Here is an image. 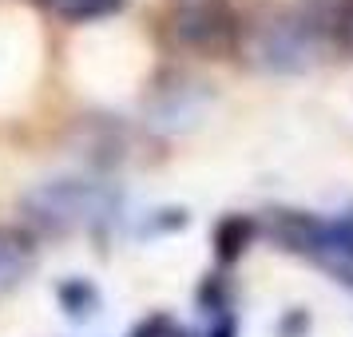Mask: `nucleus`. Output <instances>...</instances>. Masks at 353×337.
<instances>
[{
    "instance_id": "nucleus-1",
    "label": "nucleus",
    "mask_w": 353,
    "mask_h": 337,
    "mask_svg": "<svg viewBox=\"0 0 353 337\" xmlns=\"http://www.w3.org/2000/svg\"><path fill=\"white\" fill-rule=\"evenodd\" d=\"M239 44L246 60L262 72H305L330 52V32H321L314 20L290 8H266L239 24Z\"/></svg>"
},
{
    "instance_id": "nucleus-2",
    "label": "nucleus",
    "mask_w": 353,
    "mask_h": 337,
    "mask_svg": "<svg viewBox=\"0 0 353 337\" xmlns=\"http://www.w3.org/2000/svg\"><path fill=\"white\" fill-rule=\"evenodd\" d=\"M24 218L44 230V234H72L80 226H92L108 218L115 207V194L99 183H80V178H56L24 194Z\"/></svg>"
},
{
    "instance_id": "nucleus-3",
    "label": "nucleus",
    "mask_w": 353,
    "mask_h": 337,
    "mask_svg": "<svg viewBox=\"0 0 353 337\" xmlns=\"http://www.w3.org/2000/svg\"><path fill=\"white\" fill-rule=\"evenodd\" d=\"M270 234L278 246L294 254H310L318 262H337L341 270L353 266V207L337 218H318L305 210H278L270 218Z\"/></svg>"
},
{
    "instance_id": "nucleus-4",
    "label": "nucleus",
    "mask_w": 353,
    "mask_h": 337,
    "mask_svg": "<svg viewBox=\"0 0 353 337\" xmlns=\"http://www.w3.org/2000/svg\"><path fill=\"white\" fill-rule=\"evenodd\" d=\"M175 32L187 48H230L239 40V24L223 0H194L175 20Z\"/></svg>"
},
{
    "instance_id": "nucleus-5",
    "label": "nucleus",
    "mask_w": 353,
    "mask_h": 337,
    "mask_svg": "<svg viewBox=\"0 0 353 337\" xmlns=\"http://www.w3.org/2000/svg\"><path fill=\"white\" fill-rule=\"evenodd\" d=\"M32 266V242L20 230H4L0 226V294L12 289Z\"/></svg>"
},
{
    "instance_id": "nucleus-6",
    "label": "nucleus",
    "mask_w": 353,
    "mask_h": 337,
    "mask_svg": "<svg viewBox=\"0 0 353 337\" xmlns=\"http://www.w3.org/2000/svg\"><path fill=\"white\" fill-rule=\"evenodd\" d=\"M250 238H254V223H250V218H239V214L223 218L219 230H214L219 258H223V262H234V258L242 254V246H250Z\"/></svg>"
},
{
    "instance_id": "nucleus-7",
    "label": "nucleus",
    "mask_w": 353,
    "mask_h": 337,
    "mask_svg": "<svg viewBox=\"0 0 353 337\" xmlns=\"http://www.w3.org/2000/svg\"><path fill=\"white\" fill-rule=\"evenodd\" d=\"M298 4H302L298 12H302L305 20H314L321 32H330V40H334L337 24L353 12V0H298Z\"/></svg>"
},
{
    "instance_id": "nucleus-8",
    "label": "nucleus",
    "mask_w": 353,
    "mask_h": 337,
    "mask_svg": "<svg viewBox=\"0 0 353 337\" xmlns=\"http://www.w3.org/2000/svg\"><path fill=\"white\" fill-rule=\"evenodd\" d=\"M119 8H123V0H56V12L64 20H76V24L115 17Z\"/></svg>"
},
{
    "instance_id": "nucleus-9",
    "label": "nucleus",
    "mask_w": 353,
    "mask_h": 337,
    "mask_svg": "<svg viewBox=\"0 0 353 337\" xmlns=\"http://www.w3.org/2000/svg\"><path fill=\"white\" fill-rule=\"evenodd\" d=\"M56 294H60V305H64L72 318H88V314H96V305H99L96 286H92V282H83V278H72V282H64Z\"/></svg>"
},
{
    "instance_id": "nucleus-10",
    "label": "nucleus",
    "mask_w": 353,
    "mask_h": 337,
    "mask_svg": "<svg viewBox=\"0 0 353 337\" xmlns=\"http://www.w3.org/2000/svg\"><path fill=\"white\" fill-rule=\"evenodd\" d=\"M334 44H337L341 52H350V56H353V12H350L345 20H341V24H337V32H334Z\"/></svg>"
},
{
    "instance_id": "nucleus-11",
    "label": "nucleus",
    "mask_w": 353,
    "mask_h": 337,
    "mask_svg": "<svg viewBox=\"0 0 353 337\" xmlns=\"http://www.w3.org/2000/svg\"><path fill=\"white\" fill-rule=\"evenodd\" d=\"M210 337H239V321L230 314H219V325L210 329Z\"/></svg>"
},
{
    "instance_id": "nucleus-12",
    "label": "nucleus",
    "mask_w": 353,
    "mask_h": 337,
    "mask_svg": "<svg viewBox=\"0 0 353 337\" xmlns=\"http://www.w3.org/2000/svg\"><path fill=\"white\" fill-rule=\"evenodd\" d=\"M341 282H350L353 286V270H341Z\"/></svg>"
},
{
    "instance_id": "nucleus-13",
    "label": "nucleus",
    "mask_w": 353,
    "mask_h": 337,
    "mask_svg": "<svg viewBox=\"0 0 353 337\" xmlns=\"http://www.w3.org/2000/svg\"><path fill=\"white\" fill-rule=\"evenodd\" d=\"M52 4H56V0H52Z\"/></svg>"
}]
</instances>
